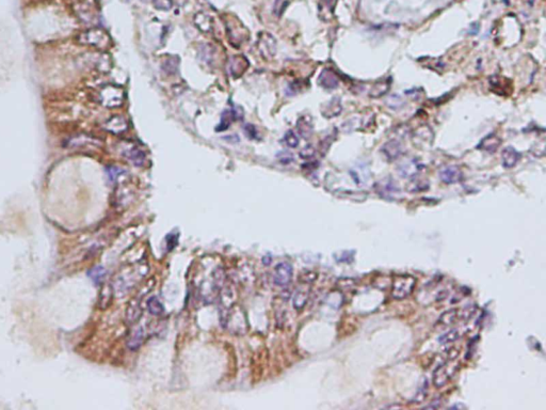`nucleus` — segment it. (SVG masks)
Returning <instances> with one entry per match:
<instances>
[{
    "label": "nucleus",
    "mask_w": 546,
    "mask_h": 410,
    "mask_svg": "<svg viewBox=\"0 0 546 410\" xmlns=\"http://www.w3.org/2000/svg\"><path fill=\"white\" fill-rule=\"evenodd\" d=\"M225 29L228 40L236 47L241 46L249 38L247 28L236 16H225Z\"/></svg>",
    "instance_id": "3"
},
{
    "label": "nucleus",
    "mask_w": 546,
    "mask_h": 410,
    "mask_svg": "<svg viewBox=\"0 0 546 410\" xmlns=\"http://www.w3.org/2000/svg\"><path fill=\"white\" fill-rule=\"evenodd\" d=\"M382 152L384 153L385 157L388 160H395L401 155L402 145L399 141L390 140V141L386 142L384 145H383Z\"/></svg>",
    "instance_id": "15"
},
{
    "label": "nucleus",
    "mask_w": 546,
    "mask_h": 410,
    "mask_svg": "<svg viewBox=\"0 0 546 410\" xmlns=\"http://www.w3.org/2000/svg\"><path fill=\"white\" fill-rule=\"evenodd\" d=\"M257 48L266 60H269L276 53V40L269 32H261L257 39Z\"/></svg>",
    "instance_id": "6"
},
{
    "label": "nucleus",
    "mask_w": 546,
    "mask_h": 410,
    "mask_svg": "<svg viewBox=\"0 0 546 410\" xmlns=\"http://www.w3.org/2000/svg\"><path fill=\"white\" fill-rule=\"evenodd\" d=\"M428 188H429V184H428V183L425 182L424 180H413L411 185L409 186V192H412V193L424 192V190H428Z\"/></svg>",
    "instance_id": "35"
},
{
    "label": "nucleus",
    "mask_w": 546,
    "mask_h": 410,
    "mask_svg": "<svg viewBox=\"0 0 546 410\" xmlns=\"http://www.w3.org/2000/svg\"><path fill=\"white\" fill-rule=\"evenodd\" d=\"M276 158L284 165H288V164L292 163L293 159H294L292 154L290 152H287V151L279 152L276 155Z\"/></svg>",
    "instance_id": "38"
},
{
    "label": "nucleus",
    "mask_w": 546,
    "mask_h": 410,
    "mask_svg": "<svg viewBox=\"0 0 546 410\" xmlns=\"http://www.w3.org/2000/svg\"><path fill=\"white\" fill-rule=\"evenodd\" d=\"M104 128L109 133L114 135H120L125 133L128 129V123L126 119L122 115H114L105 122Z\"/></svg>",
    "instance_id": "13"
},
{
    "label": "nucleus",
    "mask_w": 546,
    "mask_h": 410,
    "mask_svg": "<svg viewBox=\"0 0 546 410\" xmlns=\"http://www.w3.org/2000/svg\"><path fill=\"white\" fill-rule=\"evenodd\" d=\"M194 24L202 32L208 33L212 30V18L203 12L197 13L194 16Z\"/></svg>",
    "instance_id": "19"
},
{
    "label": "nucleus",
    "mask_w": 546,
    "mask_h": 410,
    "mask_svg": "<svg viewBox=\"0 0 546 410\" xmlns=\"http://www.w3.org/2000/svg\"><path fill=\"white\" fill-rule=\"evenodd\" d=\"M318 82L326 89H335L339 84V79L333 71L326 69L321 72Z\"/></svg>",
    "instance_id": "14"
},
{
    "label": "nucleus",
    "mask_w": 546,
    "mask_h": 410,
    "mask_svg": "<svg viewBox=\"0 0 546 410\" xmlns=\"http://www.w3.org/2000/svg\"><path fill=\"white\" fill-rule=\"evenodd\" d=\"M147 310H149L152 315L159 316L165 312V308L157 297L153 296L147 300Z\"/></svg>",
    "instance_id": "28"
},
{
    "label": "nucleus",
    "mask_w": 546,
    "mask_h": 410,
    "mask_svg": "<svg viewBox=\"0 0 546 410\" xmlns=\"http://www.w3.org/2000/svg\"><path fill=\"white\" fill-rule=\"evenodd\" d=\"M389 89V83L386 80H381V82L374 85L371 90V97L373 98H380L383 94L386 93Z\"/></svg>",
    "instance_id": "31"
},
{
    "label": "nucleus",
    "mask_w": 546,
    "mask_h": 410,
    "mask_svg": "<svg viewBox=\"0 0 546 410\" xmlns=\"http://www.w3.org/2000/svg\"><path fill=\"white\" fill-rule=\"evenodd\" d=\"M459 369V364L455 362V360H449L448 362H445L441 364L440 367L437 368L433 372V385L438 389L445 387L453 377L455 375L456 371Z\"/></svg>",
    "instance_id": "5"
},
{
    "label": "nucleus",
    "mask_w": 546,
    "mask_h": 410,
    "mask_svg": "<svg viewBox=\"0 0 546 410\" xmlns=\"http://www.w3.org/2000/svg\"><path fill=\"white\" fill-rule=\"evenodd\" d=\"M374 187L377 194L386 200H395L398 195L400 194L399 187L396 184V182L390 178L382 179L374 185Z\"/></svg>",
    "instance_id": "7"
},
{
    "label": "nucleus",
    "mask_w": 546,
    "mask_h": 410,
    "mask_svg": "<svg viewBox=\"0 0 546 410\" xmlns=\"http://www.w3.org/2000/svg\"><path fill=\"white\" fill-rule=\"evenodd\" d=\"M106 173H107V175H108V178H109L110 181H111V182H117V181H119V179L122 177V175L124 174V171L121 169V168H119V167L109 166V167H107Z\"/></svg>",
    "instance_id": "33"
},
{
    "label": "nucleus",
    "mask_w": 546,
    "mask_h": 410,
    "mask_svg": "<svg viewBox=\"0 0 546 410\" xmlns=\"http://www.w3.org/2000/svg\"><path fill=\"white\" fill-rule=\"evenodd\" d=\"M290 1L291 0H275L274 4H273V14L276 17H281Z\"/></svg>",
    "instance_id": "32"
},
{
    "label": "nucleus",
    "mask_w": 546,
    "mask_h": 410,
    "mask_svg": "<svg viewBox=\"0 0 546 410\" xmlns=\"http://www.w3.org/2000/svg\"><path fill=\"white\" fill-rule=\"evenodd\" d=\"M315 155V149L312 145H307L300 152V156L304 159H309Z\"/></svg>",
    "instance_id": "41"
},
{
    "label": "nucleus",
    "mask_w": 546,
    "mask_h": 410,
    "mask_svg": "<svg viewBox=\"0 0 546 410\" xmlns=\"http://www.w3.org/2000/svg\"><path fill=\"white\" fill-rule=\"evenodd\" d=\"M143 336H144L143 330L141 328H138L137 330H135L129 335V338L127 340L128 348L131 350H137L138 348H140V346L142 345Z\"/></svg>",
    "instance_id": "27"
},
{
    "label": "nucleus",
    "mask_w": 546,
    "mask_h": 410,
    "mask_svg": "<svg viewBox=\"0 0 546 410\" xmlns=\"http://www.w3.org/2000/svg\"><path fill=\"white\" fill-rule=\"evenodd\" d=\"M308 294L309 290L308 288L301 287L299 288L293 295V307L296 310H302L305 307L307 300H308Z\"/></svg>",
    "instance_id": "21"
},
{
    "label": "nucleus",
    "mask_w": 546,
    "mask_h": 410,
    "mask_svg": "<svg viewBox=\"0 0 546 410\" xmlns=\"http://www.w3.org/2000/svg\"><path fill=\"white\" fill-rule=\"evenodd\" d=\"M238 118H239L238 111H236L235 109H226V110L223 112L222 116H221V122L217 126L216 130L222 131L227 129L233 123V121H235V119H238Z\"/></svg>",
    "instance_id": "22"
},
{
    "label": "nucleus",
    "mask_w": 546,
    "mask_h": 410,
    "mask_svg": "<svg viewBox=\"0 0 546 410\" xmlns=\"http://www.w3.org/2000/svg\"><path fill=\"white\" fill-rule=\"evenodd\" d=\"M460 336V333H459V330L458 329H450V330H448L447 332L443 333L440 338H439V342L440 344H448V343H453L455 341H456L459 339Z\"/></svg>",
    "instance_id": "30"
},
{
    "label": "nucleus",
    "mask_w": 546,
    "mask_h": 410,
    "mask_svg": "<svg viewBox=\"0 0 546 410\" xmlns=\"http://www.w3.org/2000/svg\"><path fill=\"white\" fill-rule=\"evenodd\" d=\"M88 276L91 278L92 281L98 285V284H101L102 281L105 280V277H106V269L102 267V266H95L93 267L92 269L89 270L88 273Z\"/></svg>",
    "instance_id": "29"
},
{
    "label": "nucleus",
    "mask_w": 546,
    "mask_h": 410,
    "mask_svg": "<svg viewBox=\"0 0 546 410\" xmlns=\"http://www.w3.org/2000/svg\"><path fill=\"white\" fill-rule=\"evenodd\" d=\"M440 406H441V402L437 400V401H433L431 404L425 406V409H438L440 408Z\"/></svg>",
    "instance_id": "43"
},
{
    "label": "nucleus",
    "mask_w": 546,
    "mask_h": 410,
    "mask_svg": "<svg viewBox=\"0 0 546 410\" xmlns=\"http://www.w3.org/2000/svg\"><path fill=\"white\" fill-rule=\"evenodd\" d=\"M177 63L179 62L175 63L174 59H168L164 64V69L167 71V73H169V74H174L177 70Z\"/></svg>",
    "instance_id": "40"
},
{
    "label": "nucleus",
    "mask_w": 546,
    "mask_h": 410,
    "mask_svg": "<svg viewBox=\"0 0 546 410\" xmlns=\"http://www.w3.org/2000/svg\"><path fill=\"white\" fill-rule=\"evenodd\" d=\"M298 130L304 138H308L313 133V123L309 116H302L297 123Z\"/></svg>",
    "instance_id": "26"
},
{
    "label": "nucleus",
    "mask_w": 546,
    "mask_h": 410,
    "mask_svg": "<svg viewBox=\"0 0 546 410\" xmlns=\"http://www.w3.org/2000/svg\"><path fill=\"white\" fill-rule=\"evenodd\" d=\"M335 3L336 0H320V8L321 10H327L328 12L332 13L334 11Z\"/></svg>",
    "instance_id": "39"
},
{
    "label": "nucleus",
    "mask_w": 546,
    "mask_h": 410,
    "mask_svg": "<svg viewBox=\"0 0 546 410\" xmlns=\"http://www.w3.org/2000/svg\"><path fill=\"white\" fill-rule=\"evenodd\" d=\"M440 179L445 184H455L463 179V173L458 166L450 165L442 168L440 171Z\"/></svg>",
    "instance_id": "11"
},
{
    "label": "nucleus",
    "mask_w": 546,
    "mask_h": 410,
    "mask_svg": "<svg viewBox=\"0 0 546 410\" xmlns=\"http://www.w3.org/2000/svg\"><path fill=\"white\" fill-rule=\"evenodd\" d=\"M99 104L107 108H116L122 106L125 99V92L123 88L115 85H107L98 91Z\"/></svg>",
    "instance_id": "2"
},
{
    "label": "nucleus",
    "mask_w": 546,
    "mask_h": 410,
    "mask_svg": "<svg viewBox=\"0 0 546 410\" xmlns=\"http://www.w3.org/2000/svg\"><path fill=\"white\" fill-rule=\"evenodd\" d=\"M427 395H428V382H427V380H425L423 386L420 387L419 389L417 390L414 399H413V402H414V403H422V402L425 401V399L427 398Z\"/></svg>",
    "instance_id": "36"
},
{
    "label": "nucleus",
    "mask_w": 546,
    "mask_h": 410,
    "mask_svg": "<svg viewBox=\"0 0 546 410\" xmlns=\"http://www.w3.org/2000/svg\"><path fill=\"white\" fill-rule=\"evenodd\" d=\"M284 142L286 143L287 146H289V148H297L300 140H299V137L293 130H288L284 136Z\"/></svg>",
    "instance_id": "34"
},
{
    "label": "nucleus",
    "mask_w": 546,
    "mask_h": 410,
    "mask_svg": "<svg viewBox=\"0 0 546 410\" xmlns=\"http://www.w3.org/2000/svg\"><path fill=\"white\" fill-rule=\"evenodd\" d=\"M81 45L91 46L100 50L108 49L111 46V39L106 30L99 27H93L83 31L77 38Z\"/></svg>",
    "instance_id": "1"
},
{
    "label": "nucleus",
    "mask_w": 546,
    "mask_h": 410,
    "mask_svg": "<svg viewBox=\"0 0 546 410\" xmlns=\"http://www.w3.org/2000/svg\"><path fill=\"white\" fill-rule=\"evenodd\" d=\"M249 68V61L245 56H233L228 61V72L234 78L241 77Z\"/></svg>",
    "instance_id": "10"
},
{
    "label": "nucleus",
    "mask_w": 546,
    "mask_h": 410,
    "mask_svg": "<svg viewBox=\"0 0 546 410\" xmlns=\"http://www.w3.org/2000/svg\"><path fill=\"white\" fill-rule=\"evenodd\" d=\"M416 279L413 276L408 274L396 275L392 283V296L397 300L407 298L414 291Z\"/></svg>",
    "instance_id": "4"
},
{
    "label": "nucleus",
    "mask_w": 546,
    "mask_h": 410,
    "mask_svg": "<svg viewBox=\"0 0 546 410\" xmlns=\"http://www.w3.org/2000/svg\"><path fill=\"white\" fill-rule=\"evenodd\" d=\"M143 1H147V0H143Z\"/></svg>",
    "instance_id": "44"
},
{
    "label": "nucleus",
    "mask_w": 546,
    "mask_h": 410,
    "mask_svg": "<svg viewBox=\"0 0 546 410\" xmlns=\"http://www.w3.org/2000/svg\"><path fill=\"white\" fill-rule=\"evenodd\" d=\"M141 315H142V309H141V305H140L139 300H137V299L131 300V302L128 305V307H127L126 321L130 325L131 324L134 325L136 321H138L140 319Z\"/></svg>",
    "instance_id": "16"
},
{
    "label": "nucleus",
    "mask_w": 546,
    "mask_h": 410,
    "mask_svg": "<svg viewBox=\"0 0 546 410\" xmlns=\"http://www.w3.org/2000/svg\"><path fill=\"white\" fill-rule=\"evenodd\" d=\"M423 165L416 158H408L398 167V172L403 178H414L422 170Z\"/></svg>",
    "instance_id": "12"
},
{
    "label": "nucleus",
    "mask_w": 546,
    "mask_h": 410,
    "mask_svg": "<svg viewBox=\"0 0 546 410\" xmlns=\"http://www.w3.org/2000/svg\"><path fill=\"white\" fill-rule=\"evenodd\" d=\"M350 174L353 181L357 183V185H360V186L365 185L366 183L369 181V178H370L369 171L363 167H358L357 169H352L350 171Z\"/></svg>",
    "instance_id": "23"
},
{
    "label": "nucleus",
    "mask_w": 546,
    "mask_h": 410,
    "mask_svg": "<svg viewBox=\"0 0 546 410\" xmlns=\"http://www.w3.org/2000/svg\"><path fill=\"white\" fill-rule=\"evenodd\" d=\"M101 145V141L99 139L95 138L93 136H89L86 134H78L71 136L70 138L66 139L64 142V146L69 149H81L86 148V146H99Z\"/></svg>",
    "instance_id": "8"
},
{
    "label": "nucleus",
    "mask_w": 546,
    "mask_h": 410,
    "mask_svg": "<svg viewBox=\"0 0 546 410\" xmlns=\"http://www.w3.org/2000/svg\"><path fill=\"white\" fill-rule=\"evenodd\" d=\"M291 279H292V266L289 264V263L283 262L277 264L274 269V277H273L274 283L278 285V287L284 288V287H287V285L291 282Z\"/></svg>",
    "instance_id": "9"
},
{
    "label": "nucleus",
    "mask_w": 546,
    "mask_h": 410,
    "mask_svg": "<svg viewBox=\"0 0 546 410\" xmlns=\"http://www.w3.org/2000/svg\"><path fill=\"white\" fill-rule=\"evenodd\" d=\"M155 8L161 11H168L173 6V0H153Z\"/></svg>",
    "instance_id": "37"
},
{
    "label": "nucleus",
    "mask_w": 546,
    "mask_h": 410,
    "mask_svg": "<svg viewBox=\"0 0 546 410\" xmlns=\"http://www.w3.org/2000/svg\"><path fill=\"white\" fill-rule=\"evenodd\" d=\"M341 111H342L341 101H339V99H334L332 100L328 105L324 106L322 114L326 116V118H332V116L338 115L341 113Z\"/></svg>",
    "instance_id": "25"
},
{
    "label": "nucleus",
    "mask_w": 546,
    "mask_h": 410,
    "mask_svg": "<svg viewBox=\"0 0 546 410\" xmlns=\"http://www.w3.org/2000/svg\"><path fill=\"white\" fill-rule=\"evenodd\" d=\"M243 130H245V134L249 139H255L257 137L256 128L254 127V125H252V124H247L245 128H243Z\"/></svg>",
    "instance_id": "42"
},
{
    "label": "nucleus",
    "mask_w": 546,
    "mask_h": 410,
    "mask_svg": "<svg viewBox=\"0 0 546 410\" xmlns=\"http://www.w3.org/2000/svg\"><path fill=\"white\" fill-rule=\"evenodd\" d=\"M500 143H501V140L496 135H489L488 137H485L480 143H479L478 148L485 152L493 153L497 151Z\"/></svg>",
    "instance_id": "20"
},
{
    "label": "nucleus",
    "mask_w": 546,
    "mask_h": 410,
    "mask_svg": "<svg viewBox=\"0 0 546 410\" xmlns=\"http://www.w3.org/2000/svg\"><path fill=\"white\" fill-rule=\"evenodd\" d=\"M501 159H503V166L505 168H513L521 159V154L515 149L509 146V148H506L503 151Z\"/></svg>",
    "instance_id": "18"
},
{
    "label": "nucleus",
    "mask_w": 546,
    "mask_h": 410,
    "mask_svg": "<svg viewBox=\"0 0 546 410\" xmlns=\"http://www.w3.org/2000/svg\"><path fill=\"white\" fill-rule=\"evenodd\" d=\"M460 319H461V311H459L458 309H450L441 314V316L438 320V324L443 327H447V326H452L455 324L456 321Z\"/></svg>",
    "instance_id": "17"
},
{
    "label": "nucleus",
    "mask_w": 546,
    "mask_h": 410,
    "mask_svg": "<svg viewBox=\"0 0 546 410\" xmlns=\"http://www.w3.org/2000/svg\"><path fill=\"white\" fill-rule=\"evenodd\" d=\"M125 156L129 159V162H131V164H134L137 167L142 166L145 162V154L139 148H132L128 150L126 154H125Z\"/></svg>",
    "instance_id": "24"
}]
</instances>
